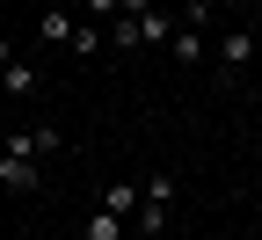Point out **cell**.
<instances>
[{
    "label": "cell",
    "mask_w": 262,
    "mask_h": 240,
    "mask_svg": "<svg viewBox=\"0 0 262 240\" xmlns=\"http://www.w3.org/2000/svg\"><path fill=\"white\" fill-rule=\"evenodd\" d=\"M211 8H219V0H189V8H175V66H204V22H211Z\"/></svg>",
    "instance_id": "6da1fadb"
},
{
    "label": "cell",
    "mask_w": 262,
    "mask_h": 240,
    "mask_svg": "<svg viewBox=\"0 0 262 240\" xmlns=\"http://www.w3.org/2000/svg\"><path fill=\"white\" fill-rule=\"evenodd\" d=\"M0 146L22 153V160H51V153H66V131H58V124H22V131H8Z\"/></svg>",
    "instance_id": "7a4b0ae2"
},
{
    "label": "cell",
    "mask_w": 262,
    "mask_h": 240,
    "mask_svg": "<svg viewBox=\"0 0 262 240\" xmlns=\"http://www.w3.org/2000/svg\"><path fill=\"white\" fill-rule=\"evenodd\" d=\"M0 189H8V197H37L44 189V160H22V153L0 146Z\"/></svg>",
    "instance_id": "3957f363"
},
{
    "label": "cell",
    "mask_w": 262,
    "mask_h": 240,
    "mask_svg": "<svg viewBox=\"0 0 262 240\" xmlns=\"http://www.w3.org/2000/svg\"><path fill=\"white\" fill-rule=\"evenodd\" d=\"M248 66H255V29H226V37H219V73L241 80Z\"/></svg>",
    "instance_id": "277c9868"
},
{
    "label": "cell",
    "mask_w": 262,
    "mask_h": 240,
    "mask_svg": "<svg viewBox=\"0 0 262 240\" xmlns=\"http://www.w3.org/2000/svg\"><path fill=\"white\" fill-rule=\"evenodd\" d=\"M73 29H80V8H66V0L37 15V37H44V44H73Z\"/></svg>",
    "instance_id": "5b68a950"
},
{
    "label": "cell",
    "mask_w": 262,
    "mask_h": 240,
    "mask_svg": "<svg viewBox=\"0 0 262 240\" xmlns=\"http://www.w3.org/2000/svg\"><path fill=\"white\" fill-rule=\"evenodd\" d=\"M139 204H146V189H139V182H110V189H102V211H117L124 226L139 219Z\"/></svg>",
    "instance_id": "8992f818"
},
{
    "label": "cell",
    "mask_w": 262,
    "mask_h": 240,
    "mask_svg": "<svg viewBox=\"0 0 262 240\" xmlns=\"http://www.w3.org/2000/svg\"><path fill=\"white\" fill-rule=\"evenodd\" d=\"M0 95H8V102H29V95H37V66H0Z\"/></svg>",
    "instance_id": "52a82bcc"
},
{
    "label": "cell",
    "mask_w": 262,
    "mask_h": 240,
    "mask_svg": "<svg viewBox=\"0 0 262 240\" xmlns=\"http://www.w3.org/2000/svg\"><path fill=\"white\" fill-rule=\"evenodd\" d=\"M80 240H131V226H124L117 211H102V204H95V211H88V226H80Z\"/></svg>",
    "instance_id": "ba28073f"
},
{
    "label": "cell",
    "mask_w": 262,
    "mask_h": 240,
    "mask_svg": "<svg viewBox=\"0 0 262 240\" xmlns=\"http://www.w3.org/2000/svg\"><path fill=\"white\" fill-rule=\"evenodd\" d=\"M139 44H175V15L168 8H146L139 15Z\"/></svg>",
    "instance_id": "9c48e42d"
},
{
    "label": "cell",
    "mask_w": 262,
    "mask_h": 240,
    "mask_svg": "<svg viewBox=\"0 0 262 240\" xmlns=\"http://www.w3.org/2000/svg\"><path fill=\"white\" fill-rule=\"evenodd\" d=\"M66 51H73V58H95V51H102V22L80 15V29H73V44H66Z\"/></svg>",
    "instance_id": "30bf717a"
},
{
    "label": "cell",
    "mask_w": 262,
    "mask_h": 240,
    "mask_svg": "<svg viewBox=\"0 0 262 240\" xmlns=\"http://www.w3.org/2000/svg\"><path fill=\"white\" fill-rule=\"evenodd\" d=\"M110 51H139V15H117L110 22Z\"/></svg>",
    "instance_id": "8fae6325"
},
{
    "label": "cell",
    "mask_w": 262,
    "mask_h": 240,
    "mask_svg": "<svg viewBox=\"0 0 262 240\" xmlns=\"http://www.w3.org/2000/svg\"><path fill=\"white\" fill-rule=\"evenodd\" d=\"M0 66H15V44H8V37H0Z\"/></svg>",
    "instance_id": "7c38bea8"
},
{
    "label": "cell",
    "mask_w": 262,
    "mask_h": 240,
    "mask_svg": "<svg viewBox=\"0 0 262 240\" xmlns=\"http://www.w3.org/2000/svg\"><path fill=\"white\" fill-rule=\"evenodd\" d=\"M226 8H248V0H226Z\"/></svg>",
    "instance_id": "4fadbf2b"
},
{
    "label": "cell",
    "mask_w": 262,
    "mask_h": 240,
    "mask_svg": "<svg viewBox=\"0 0 262 240\" xmlns=\"http://www.w3.org/2000/svg\"><path fill=\"white\" fill-rule=\"evenodd\" d=\"M255 102H262V80H255Z\"/></svg>",
    "instance_id": "5bb4252c"
},
{
    "label": "cell",
    "mask_w": 262,
    "mask_h": 240,
    "mask_svg": "<svg viewBox=\"0 0 262 240\" xmlns=\"http://www.w3.org/2000/svg\"><path fill=\"white\" fill-rule=\"evenodd\" d=\"M0 204H8V189H0Z\"/></svg>",
    "instance_id": "9a60e30c"
}]
</instances>
